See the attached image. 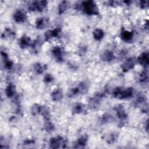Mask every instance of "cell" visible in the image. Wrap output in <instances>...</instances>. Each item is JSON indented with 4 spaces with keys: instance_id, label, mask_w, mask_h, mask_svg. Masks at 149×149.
Segmentation results:
<instances>
[{
    "instance_id": "cell-1",
    "label": "cell",
    "mask_w": 149,
    "mask_h": 149,
    "mask_svg": "<svg viewBox=\"0 0 149 149\" xmlns=\"http://www.w3.org/2000/svg\"><path fill=\"white\" fill-rule=\"evenodd\" d=\"M113 95L115 98L119 99H126L130 98L133 95V89L132 87L122 88L118 87L115 88L113 91Z\"/></svg>"
},
{
    "instance_id": "cell-2",
    "label": "cell",
    "mask_w": 149,
    "mask_h": 149,
    "mask_svg": "<svg viewBox=\"0 0 149 149\" xmlns=\"http://www.w3.org/2000/svg\"><path fill=\"white\" fill-rule=\"evenodd\" d=\"M82 8L85 13L88 15H97L99 13L98 8L93 1H87L82 3Z\"/></svg>"
},
{
    "instance_id": "cell-3",
    "label": "cell",
    "mask_w": 149,
    "mask_h": 149,
    "mask_svg": "<svg viewBox=\"0 0 149 149\" xmlns=\"http://www.w3.org/2000/svg\"><path fill=\"white\" fill-rule=\"evenodd\" d=\"M47 2L46 1H36L33 2L29 6L30 11L42 12L47 7Z\"/></svg>"
},
{
    "instance_id": "cell-4",
    "label": "cell",
    "mask_w": 149,
    "mask_h": 149,
    "mask_svg": "<svg viewBox=\"0 0 149 149\" xmlns=\"http://www.w3.org/2000/svg\"><path fill=\"white\" fill-rule=\"evenodd\" d=\"M66 144V140L61 136L53 137L49 141V146L52 148H63L65 147Z\"/></svg>"
},
{
    "instance_id": "cell-5",
    "label": "cell",
    "mask_w": 149,
    "mask_h": 149,
    "mask_svg": "<svg viewBox=\"0 0 149 149\" xmlns=\"http://www.w3.org/2000/svg\"><path fill=\"white\" fill-rule=\"evenodd\" d=\"M104 97V94L102 93H95L89 100L88 104L90 107L91 108H97L101 101Z\"/></svg>"
},
{
    "instance_id": "cell-6",
    "label": "cell",
    "mask_w": 149,
    "mask_h": 149,
    "mask_svg": "<svg viewBox=\"0 0 149 149\" xmlns=\"http://www.w3.org/2000/svg\"><path fill=\"white\" fill-rule=\"evenodd\" d=\"M114 110L115 111L118 118L121 121H123L127 118V114L123 106L121 104H118L115 107Z\"/></svg>"
},
{
    "instance_id": "cell-7",
    "label": "cell",
    "mask_w": 149,
    "mask_h": 149,
    "mask_svg": "<svg viewBox=\"0 0 149 149\" xmlns=\"http://www.w3.org/2000/svg\"><path fill=\"white\" fill-rule=\"evenodd\" d=\"M13 17L16 22L23 23L27 19V15L23 10H17L13 13Z\"/></svg>"
},
{
    "instance_id": "cell-8",
    "label": "cell",
    "mask_w": 149,
    "mask_h": 149,
    "mask_svg": "<svg viewBox=\"0 0 149 149\" xmlns=\"http://www.w3.org/2000/svg\"><path fill=\"white\" fill-rule=\"evenodd\" d=\"M135 60L133 58L127 59L122 65V69L123 72H127L132 69L135 66Z\"/></svg>"
},
{
    "instance_id": "cell-9",
    "label": "cell",
    "mask_w": 149,
    "mask_h": 149,
    "mask_svg": "<svg viewBox=\"0 0 149 149\" xmlns=\"http://www.w3.org/2000/svg\"><path fill=\"white\" fill-rule=\"evenodd\" d=\"M61 32V29L59 27H56L53 30H49L47 31L45 33V38L46 40H49V39L57 37L59 36Z\"/></svg>"
},
{
    "instance_id": "cell-10",
    "label": "cell",
    "mask_w": 149,
    "mask_h": 149,
    "mask_svg": "<svg viewBox=\"0 0 149 149\" xmlns=\"http://www.w3.org/2000/svg\"><path fill=\"white\" fill-rule=\"evenodd\" d=\"M52 53L57 61L62 62L63 58V52L62 49L60 47H55L52 49Z\"/></svg>"
},
{
    "instance_id": "cell-11",
    "label": "cell",
    "mask_w": 149,
    "mask_h": 149,
    "mask_svg": "<svg viewBox=\"0 0 149 149\" xmlns=\"http://www.w3.org/2000/svg\"><path fill=\"white\" fill-rule=\"evenodd\" d=\"M32 44L33 41L31 40L30 38L26 35H23L19 40V44L22 48H25L31 46Z\"/></svg>"
},
{
    "instance_id": "cell-12",
    "label": "cell",
    "mask_w": 149,
    "mask_h": 149,
    "mask_svg": "<svg viewBox=\"0 0 149 149\" xmlns=\"http://www.w3.org/2000/svg\"><path fill=\"white\" fill-rule=\"evenodd\" d=\"M49 19L46 17H40L37 19L36 22V28L38 29H44L48 24Z\"/></svg>"
},
{
    "instance_id": "cell-13",
    "label": "cell",
    "mask_w": 149,
    "mask_h": 149,
    "mask_svg": "<svg viewBox=\"0 0 149 149\" xmlns=\"http://www.w3.org/2000/svg\"><path fill=\"white\" fill-rule=\"evenodd\" d=\"M63 92L61 88H57L55 89V90H54L51 94V97L52 100L54 101H59L60 100H61L63 98Z\"/></svg>"
},
{
    "instance_id": "cell-14",
    "label": "cell",
    "mask_w": 149,
    "mask_h": 149,
    "mask_svg": "<svg viewBox=\"0 0 149 149\" xmlns=\"http://www.w3.org/2000/svg\"><path fill=\"white\" fill-rule=\"evenodd\" d=\"M121 38L126 42L130 41L133 37V33L125 29H122L120 33Z\"/></svg>"
},
{
    "instance_id": "cell-15",
    "label": "cell",
    "mask_w": 149,
    "mask_h": 149,
    "mask_svg": "<svg viewBox=\"0 0 149 149\" xmlns=\"http://www.w3.org/2000/svg\"><path fill=\"white\" fill-rule=\"evenodd\" d=\"M101 57V59L103 61L110 62V61H112L114 59L115 55H114L112 51L107 50V51H104L102 53Z\"/></svg>"
},
{
    "instance_id": "cell-16",
    "label": "cell",
    "mask_w": 149,
    "mask_h": 149,
    "mask_svg": "<svg viewBox=\"0 0 149 149\" xmlns=\"http://www.w3.org/2000/svg\"><path fill=\"white\" fill-rule=\"evenodd\" d=\"M148 61H149V58H148V54L147 52L142 53L137 59V61L139 62V63L140 65L144 66H148Z\"/></svg>"
},
{
    "instance_id": "cell-17",
    "label": "cell",
    "mask_w": 149,
    "mask_h": 149,
    "mask_svg": "<svg viewBox=\"0 0 149 149\" xmlns=\"http://www.w3.org/2000/svg\"><path fill=\"white\" fill-rule=\"evenodd\" d=\"M16 93V88L15 85L12 83H10L6 87L5 89V94L8 98H12L15 96Z\"/></svg>"
},
{
    "instance_id": "cell-18",
    "label": "cell",
    "mask_w": 149,
    "mask_h": 149,
    "mask_svg": "<svg viewBox=\"0 0 149 149\" xmlns=\"http://www.w3.org/2000/svg\"><path fill=\"white\" fill-rule=\"evenodd\" d=\"M40 114L43 116L45 121L49 120L51 118V115H50V110L48 107L41 106Z\"/></svg>"
},
{
    "instance_id": "cell-19",
    "label": "cell",
    "mask_w": 149,
    "mask_h": 149,
    "mask_svg": "<svg viewBox=\"0 0 149 149\" xmlns=\"http://www.w3.org/2000/svg\"><path fill=\"white\" fill-rule=\"evenodd\" d=\"M76 88L78 94H84L88 91V86L86 81H82L80 82Z\"/></svg>"
},
{
    "instance_id": "cell-20",
    "label": "cell",
    "mask_w": 149,
    "mask_h": 149,
    "mask_svg": "<svg viewBox=\"0 0 149 149\" xmlns=\"http://www.w3.org/2000/svg\"><path fill=\"white\" fill-rule=\"evenodd\" d=\"M87 140H88V136L86 134H83L82 136H81L80 137V138L77 140V141H76V145L77 146L74 147L76 148H79V147H84L87 142Z\"/></svg>"
},
{
    "instance_id": "cell-21",
    "label": "cell",
    "mask_w": 149,
    "mask_h": 149,
    "mask_svg": "<svg viewBox=\"0 0 149 149\" xmlns=\"http://www.w3.org/2000/svg\"><path fill=\"white\" fill-rule=\"evenodd\" d=\"M93 37L95 40H97V41H100L101 40L104 36V31L100 28H97L96 29H95L93 33Z\"/></svg>"
},
{
    "instance_id": "cell-22",
    "label": "cell",
    "mask_w": 149,
    "mask_h": 149,
    "mask_svg": "<svg viewBox=\"0 0 149 149\" xmlns=\"http://www.w3.org/2000/svg\"><path fill=\"white\" fill-rule=\"evenodd\" d=\"M34 70L38 74L42 73L47 68V66L45 65L40 63H36L33 66Z\"/></svg>"
},
{
    "instance_id": "cell-23",
    "label": "cell",
    "mask_w": 149,
    "mask_h": 149,
    "mask_svg": "<svg viewBox=\"0 0 149 149\" xmlns=\"http://www.w3.org/2000/svg\"><path fill=\"white\" fill-rule=\"evenodd\" d=\"M15 31H13L12 29L6 28L5 29L3 32L2 34V37L3 38H7V39H10L13 38L15 36Z\"/></svg>"
},
{
    "instance_id": "cell-24",
    "label": "cell",
    "mask_w": 149,
    "mask_h": 149,
    "mask_svg": "<svg viewBox=\"0 0 149 149\" xmlns=\"http://www.w3.org/2000/svg\"><path fill=\"white\" fill-rule=\"evenodd\" d=\"M113 120V117L112 115L108 113H104L101 118V122L102 123H108Z\"/></svg>"
},
{
    "instance_id": "cell-25",
    "label": "cell",
    "mask_w": 149,
    "mask_h": 149,
    "mask_svg": "<svg viewBox=\"0 0 149 149\" xmlns=\"http://www.w3.org/2000/svg\"><path fill=\"white\" fill-rule=\"evenodd\" d=\"M68 7V3L67 1H62L59 3L58 8V13L62 14L65 12Z\"/></svg>"
},
{
    "instance_id": "cell-26",
    "label": "cell",
    "mask_w": 149,
    "mask_h": 149,
    "mask_svg": "<svg viewBox=\"0 0 149 149\" xmlns=\"http://www.w3.org/2000/svg\"><path fill=\"white\" fill-rule=\"evenodd\" d=\"M148 74L147 70H144L143 71L139 76V80L141 83H147L148 81Z\"/></svg>"
},
{
    "instance_id": "cell-27",
    "label": "cell",
    "mask_w": 149,
    "mask_h": 149,
    "mask_svg": "<svg viewBox=\"0 0 149 149\" xmlns=\"http://www.w3.org/2000/svg\"><path fill=\"white\" fill-rule=\"evenodd\" d=\"M83 109H84V107H83V105L81 104L76 103L73 106L72 111L74 113L78 114V113H80L81 112H82L83 111Z\"/></svg>"
},
{
    "instance_id": "cell-28",
    "label": "cell",
    "mask_w": 149,
    "mask_h": 149,
    "mask_svg": "<svg viewBox=\"0 0 149 149\" xmlns=\"http://www.w3.org/2000/svg\"><path fill=\"white\" fill-rule=\"evenodd\" d=\"M41 106L37 104H33L31 107V112L33 115H37L40 113Z\"/></svg>"
},
{
    "instance_id": "cell-29",
    "label": "cell",
    "mask_w": 149,
    "mask_h": 149,
    "mask_svg": "<svg viewBox=\"0 0 149 149\" xmlns=\"http://www.w3.org/2000/svg\"><path fill=\"white\" fill-rule=\"evenodd\" d=\"M118 138V134L116 133H111L107 138V143L109 144H112L115 143Z\"/></svg>"
},
{
    "instance_id": "cell-30",
    "label": "cell",
    "mask_w": 149,
    "mask_h": 149,
    "mask_svg": "<svg viewBox=\"0 0 149 149\" xmlns=\"http://www.w3.org/2000/svg\"><path fill=\"white\" fill-rule=\"evenodd\" d=\"M44 129L47 132H51L54 131V130L55 129V127L52 123L49 122V120H48L45 122V124L44 125Z\"/></svg>"
},
{
    "instance_id": "cell-31",
    "label": "cell",
    "mask_w": 149,
    "mask_h": 149,
    "mask_svg": "<svg viewBox=\"0 0 149 149\" xmlns=\"http://www.w3.org/2000/svg\"><path fill=\"white\" fill-rule=\"evenodd\" d=\"M54 77L51 74H47L44 77V81L45 83H49L54 80Z\"/></svg>"
},
{
    "instance_id": "cell-32",
    "label": "cell",
    "mask_w": 149,
    "mask_h": 149,
    "mask_svg": "<svg viewBox=\"0 0 149 149\" xmlns=\"http://www.w3.org/2000/svg\"><path fill=\"white\" fill-rule=\"evenodd\" d=\"M148 1H142L140 2V7L141 9H146L148 8Z\"/></svg>"
},
{
    "instance_id": "cell-33",
    "label": "cell",
    "mask_w": 149,
    "mask_h": 149,
    "mask_svg": "<svg viewBox=\"0 0 149 149\" xmlns=\"http://www.w3.org/2000/svg\"><path fill=\"white\" fill-rule=\"evenodd\" d=\"M34 143V141L32 140H26L24 141V144L25 145H30V144H32Z\"/></svg>"
}]
</instances>
